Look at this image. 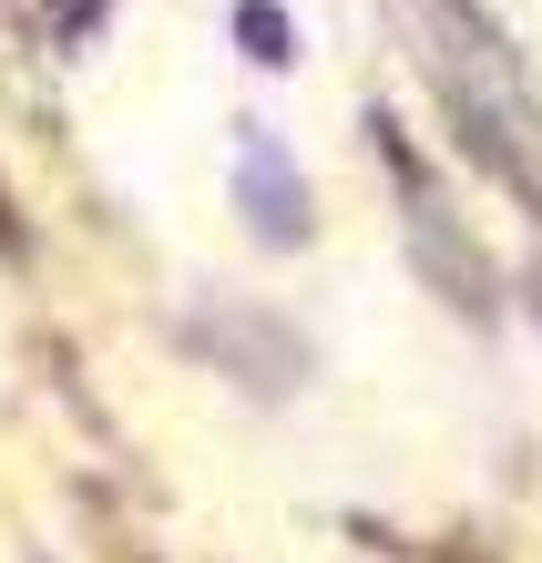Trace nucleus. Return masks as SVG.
<instances>
[{"mask_svg":"<svg viewBox=\"0 0 542 563\" xmlns=\"http://www.w3.org/2000/svg\"><path fill=\"white\" fill-rule=\"evenodd\" d=\"M235 206L266 246H308V175L287 164V144L266 123H235Z\"/></svg>","mask_w":542,"mask_h":563,"instance_id":"nucleus-2","label":"nucleus"},{"mask_svg":"<svg viewBox=\"0 0 542 563\" xmlns=\"http://www.w3.org/2000/svg\"><path fill=\"white\" fill-rule=\"evenodd\" d=\"M235 42H246L256 73H287L297 62V21L277 11V0H235Z\"/></svg>","mask_w":542,"mask_h":563,"instance_id":"nucleus-3","label":"nucleus"},{"mask_svg":"<svg viewBox=\"0 0 542 563\" xmlns=\"http://www.w3.org/2000/svg\"><path fill=\"white\" fill-rule=\"evenodd\" d=\"M410 42H420L451 123L501 164V175L532 185V164H542V103H532V73H522L512 31H501L482 0H410Z\"/></svg>","mask_w":542,"mask_h":563,"instance_id":"nucleus-1","label":"nucleus"},{"mask_svg":"<svg viewBox=\"0 0 542 563\" xmlns=\"http://www.w3.org/2000/svg\"><path fill=\"white\" fill-rule=\"evenodd\" d=\"M532 318H542V267H532Z\"/></svg>","mask_w":542,"mask_h":563,"instance_id":"nucleus-4","label":"nucleus"}]
</instances>
